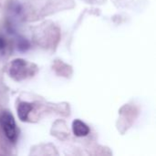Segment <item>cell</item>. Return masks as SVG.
<instances>
[{"label":"cell","instance_id":"1","mask_svg":"<svg viewBox=\"0 0 156 156\" xmlns=\"http://www.w3.org/2000/svg\"><path fill=\"white\" fill-rule=\"evenodd\" d=\"M0 125L9 141L15 143L17 138L16 126L13 115L9 112H2L0 114Z\"/></svg>","mask_w":156,"mask_h":156},{"label":"cell","instance_id":"2","mask_svg":"<svg viewBox=\"0 0 156 156\" xmlns=\"http://www.w3.org/2000/svg\"><path fill=\"white\" fill-rule=\"evenodd\" d=\"M29 64L21 58H17L12 61L9 68V75L16 80H21L30 74Z\"/></svg>","mask_w":156,"mask_h":156},{"label":"cell","instance_id":"3","mask_svg":"<svg viewBox=\"0 0 156 156\" xmlns=\"http://www.w3.org/2000/svg\"><path fill=\"white\" fill-rule=\"evenodd\" d=\"M72 131L75 136L78 137H83L87 136L90 133V128L89 126L81 122L80 120H75L72 122Z\"/></svg>","mask_w":156,"mask_h":156},{"label":"cell","instance_id":"4","mask_svg":"<svg viewBox=\"0 0 156 156\" xmlns=\"http://www.w3.org/2000/svg\"><path fill=\"white\" fill-rule=\"evenodd\" d=\"M32 105L28 102H20L17 107L18 117L22 122H27L28 119V114L32 110Z\"/></svg>","mask_w":156,"mask_h":156},{"label":"cell","instance_id":"5","mask_svg":"<svg viewBox=\"0 0 156 156\" xmlns=\"http://www.w3.org/2000/svg\"><path fill=\"white\" fill-rule=\"evenodd\" d=\"M5 47V41L4 39V37H2L0 36V50H3Z\"/></svg>","mask_w":156,"mask_h":156}]
</instances>
